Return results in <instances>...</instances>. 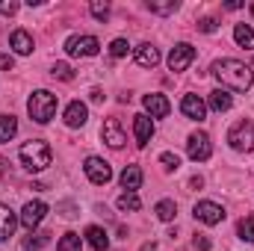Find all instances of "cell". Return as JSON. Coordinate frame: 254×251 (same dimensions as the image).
Instances as JSON below:
<instances>
[{"label":"cell","mask_w":254,"mask_h":251,"mask_svg":"<svg viewBox=\"0 0 254 251\" xmlns=\"http://www.w3.org/2000/svg\"><path fill=\"white\" fill-rule=\"evenodd\" d=\"M213 77L222 86L234 89V92L252 89V68L246 63H240V60H219V63H213Z\"/></svg>","instance_id":"6da1fadb"},{"label":"cell","mask_w":254,"mask_h":251,"mask_svg":"<svg viewBox=\"0 0 254 251\" xmlns=\"http://www.w3.org/2000/svg\"><path fill=\"white\" fill-rule=\"evenodd\" d=\"M57 95L54 92H48V89H39V92H33L30 95V101H27V113H30V119L36 122V125H48L54 116H57Z\"/></svg>","instance_id":"7a4b0ae2"},{"label":"cell","mask_w":254,"mask_h":251,"mask_svg":"<svg viewBox=\"0 0 254 251\" xmlns=\"http://www.w3.org/2000/svg\"><path fill=\"white\" fill-rule=\"evenodd\" d=\"M18 154H21L24 169H30V172H45V169L51 166V148H48V142H42V139L24 142Z\"/></svg>","instance_id":"3957f363"},{"label":"cell","mask_w":254,"mask_h":251,"mask_svg":"<svg viewBox=\"0 0 254 251\" xmlns=\"http://www.w3.org/2000/svg\"><path fill=\"white\" fill-rule=\"evenodd\" d=\"M228 142H231L234 151H243V154L254 151V122H240V125H234L231 133H228Z\"/></svg>","instance_id":"277c9868"},{"label":"cell","mask_w":254,"mask_h":251,"mask_svg":"<svg viewBox=\"0 0 254 251\" xmlns=\"http://www.w3.org/2000/svg\"><path fill=\"white\" fill-rule=\"evenodd\" d=\"M65 51L68 57H95L101 51V42L95 36H71L65 42Z\"/></svg>","instance_id":"5b68a950"},{"label":"cell","mask_w":254,"mask_h":251,"mask_svg":"<svg viewBox=\"0 0 254 251\" xmlns=\"http://www.w3.org/2000/svg\"><path fill=\"white\" fill-rule=\"evenodd\" d=\"M83 169H86V178H89L95 187H104V184L113 181V169H110V163L101 160V157H89Z\"/></svg>","instance_id":"8992f818"},{"label":"cell","mask_w":254,"mask_h":251,"mask_svg":"<svg viewBox=\"0 0 254 251\" xmlns=\"http://www.w3.org/2000/svg\"><path fill=\"white\" fill-rule=\"evenodd\" d=\"M187 151H190V160H195V163H204V160H210V154H213L210 136H207V133H192L190 142H187Z\"/></svg>","instance_id":"52a82bcc"},{"label":"cell","mask_w":254,"mask_h":251,"mask_svg":"<svg viewBox=\"0 0 254 251\" xmlns=\"http://www.w3.org/2000/svg\"><path fill=\"white\" fill-rule=\"evenodd\" d=\"M195 60V48L187 45V42H181V45H175L172 48V54H169V68L172 71H187Z\"/></svg>","instance_id":"ba28073f"},{"label":"cell","mask_w":254,"mask_h":251,"mask_svg":"<svg viewBox=\"0 0 254 251\" xmlns=\"http://www.w3.org/2000/svg\"><path fill=\"white\" fill-rule=\"evenodd\" d=\"M48 216V204L45 201H30V204H24V213H21V225L27 228V231H33V228H39L42 225V219Z\"/></svg>","instance_id":"9c48e42d"},{"label":"cell","mask_w":254,"mask_h":251,"mask_svg":"<svg viewBox=\"0 0 254 251\" xmlns=\"http://www.w3.org/2000/svg\"><path fill=\"white\" fill-rule=\"evenodd\" d=\"M195 219L204 222V225H219L225 219V207L222 204H213V201H198L195 204Z\"/></svg>","instance_id":"30bf717a"},{"label":"cell","mask_w":254,"mask_h":251,"mask_svg":"<svg viewBox=\"0 0 254 251\" xmlns=\"http://www.w3.org/2000/svg\"><path fill=\"white\" fill-rule=\"evenodd\" d=\"M181 113L192 119V122H204V116H207V104L198 98V95H184V101H181Z\"/></svg>","instance_id":"8fae6325"},{"label":"cell","mask_w":254,"mask_h":251,"mask_svg":"<svg viewBox=\"0 0 254 251\" xmlns=\"http://www.w3.org/2000/svg\"><path fill=\"white\" fill-rule=\"evenodd\" d=\"M101 133H104V142H107L110 148H122V145L127 142V136H125V130H122V122H119V119H107Z\"/></svg>","instance_id":"7c38bea8"},{"label":"cell","mask_w":254,"mask_h":251,"mask_svg":"<svg viewBox=\"0 0 254 251\" xmlns=\"http://www.w3.org/2000/svg\"><path fill=\"white\" fill-rule=\"evenodd\" d=\"M86 122H89V110H86V104L71 101V104L65 107V125L68 127H83Z\"/></svg>","instance_id":"4fadbf2b"},{"label":"cell","mask_w":254,"mask_h":251,"mask_svg":"<svg viewBox=\"0 0 254 251\" xmlns=\"http://www.w3.org/2000/svg\"><path fill=\"white\" fill-rule=\"evenodd\" d=\"M145 110L154 116V119H166L169 116V110H172V104L166 101V95H145Z\"/></svg>","instance_id":"5bb4252c"},{"label":"cell","mask_w":254,"mask_h":251,"mask_svg":"<svg viewBox=\"0 0 254 251\" xmlns=\"http://www.w3.org/2000/svg\"><path fill=\"white\" fill-rule=\"evenodd\" d=\"M133 130H136V145L145 148V145L151 142V136H154V122H151L148 116H136V119H133Z\"/></svg>","instance_id":"9a60e30c"},{"label":"cell","mask_w":254,"mask_h":251,"mask_svg":"<svg viewBox=\"0 0 254 251\" xmlns=\"http://www.w3.org/2000/svg\"><path fill=\"white\" fill-rule=\"evenodd\" d=\"M15 228H18V216H15L6 204H0V243L9 240V237L15 234Z\"/></svg>","instance_id":"2e32d148"},{"label":"cell","mask_w":254,"mask_h":251,"mask_svg":"<svg viewBox=\"0 0 254 251\" xmlns=\"http://www.w3.org/2000/svg\"><path fill=\"white\" fill-rule=\"evenodd\" d=\"M9 45H12V48H15V54H21V57L33 54V36H30L27 30H15V33L9 36Z\"/></svg>","instance_id":"e0dca14e"},{"label":"cell","mask_w":254,"mask_h":251,"mask_svg":"<svg viewBox=\"0 0 254 251\" xmlns=\"http://www.w3.org/2000/svg\"><path fill=\"white\" fill-rule=\"evenodd\" d=\"M86 240H89V246H92L95 251L110 249V237H107V231L98 228V225H89V228H86Z\"/></svg>","instance_id":"ac0fdd59"},{"label":"cell","mask_w":254,"mask_h":251,"mask_svg":"<svg viewBox=\"0 0 254 251\" xmlns=\"http://www.w3.org/2000/svg\"><path fill=\"white\" fill-rule=\"evenodd\" d=\"M136 63L142 65V68H154V65L160 63V51L154 45H139L136 48Z\"/></svg>","instance_id":"d6986e66"},{"label":"cell","mask_w":254,"mask_h":251,"mask_svg":"<svg viewBox=\"0 0 254 251\" xmlns=\"http://www.w3.org/2000/svg\"><path fill=\"white\" fill-rule=\"evenodd\" d=\"M122 187L127 192H136V189L142 187V169L139 166H127L125 172H122Z\"/></svg>","instance_id":"ffe728a7"},{"label":"cell","mask_w":254,"mask_h":251,"mask_svg":"<svg viewBox=\"0 0 254 251\" xmlns=\"http://www.w3.org/2000/svg\"><path fill=\"white\" fill-rule=\"evenodd\" d=\"M231 107H234V98H231L225 89L210 92V110H216V113H228Z\"/></svg>","instance_id":"44dd1931"},{"label":"cell","mask_w":254,"mask_h":251,"mask_svg":"<svg viewBox=\"0 0 254 251\" xmlns=\"http://www.w3.org/2000/svg\"><path fill=\"white\" fill-rule=\"evenodd\" d=\"M234 39H237L240 48L254 51V30L249 27V24H237V27H234Z\"/></svg>","instance_id":"7402d4cb"},{"label":"cell","mask_w":254,"mask_h":251,"mask_svg":"<svg viewBox=\"0 0 254 251\" xmlns=\"http://www.w3.org/2000/svg\"><path fill=\"white\" fill-rule=\"evenodd\" d=\"M48 243H51V234L42 231V234H30V237H24L21 246H24V251H39V249H45Z\"/></svg>","instance_id":"603a6c76"},{"label":"cell","mask_w":254,"mask_h":251,"mask_svg":"<svg viewBox=\"0 0 254 251\" xmlns=\"http://www.w3.org/2000/svg\"><path fill=\"white\" fill-rule=\"evenodd\" d=\"M154 213H157L160 222H172V219L178 216V207H175V201H160V204L154 207Z\"/></svg>","instance_id":"cb8c5ba5"},{"label":"cell","mask_w":254,"mask_h":251,"mask_svg":"<svg viewBox=\"0 0 254 251\" xmlns=\"http://www.w3.org/2000/svg\"><path fill=\"white\" fill-rule=\"evenodd\" d=\"M18 133V122L12 116H0V142H9Z\"/></svg>","instance_id":"d4e9b609"},{"label":"cell","mask_w":254,"mask_h":251,"mask_svg":"<svg viewBox=\"0 0 254 251\" xmlns=\"http://www.w3.org/2000/svg\"><path fill=\"white\" fill-rule=\"evenodd\" d=\"M139 207H142V201H139V195H136V192H122V195H119V210H130V213H136V210H139Z\"/></svg>","instance_id":"484cf974"},{"label":"cell","mask_w":254,"mask_h":251,"mask_svg":"<svg viewBox=\"0 0 254 251\" xmlns=\"http://www.w3.org/2000/svg\"><path fill=\"white\" fill-rule=\"evenodd\" d=\"M237 234H240V240L243 243H254V219L249 216V219H243L240 225H237Z\"/></svg>","instance_id":"4316f807"},{"label":"cell","mask_w":254,"mask_h":251,"mask_svg":"<svg viewBox=\"0 0 254 251\" xmlns=\"http://www.w3.org/2000/svg\"><path fill=\"white\" fill-rule=\"evenodd\" d=\"M80 234H65L63 240H60V246H57V251H80Z\"/></svg>","instance_id":"83f0119b"},{"label":"cell","mask_w":254,"mask_h":251,"mask_svg":"<svg viewBox=\"0 0 254 251\" xmlns=\"http://www.w3.org/2000/svg\"><path fill=\"white\" fill-rule=\"evenodd\" d=\"M51 74H54L57 80H65V83H68V80H74V68H71L68 63H57L54 68H51Z\"/></svg>","instance_id":"f1b7e54d"},{"label":"cell","mask_w":254,"mask_h":251,"mask_svg":"<svg viewBox=\"0 0 254 251\" xmlns=\"http://www.w3.org/2000/svg\"><path fill=\"white\" fill-rule=\"evenodd\" d=\"M148 9L157 12V15H172V12H178V0H169V3H148Z\"/></svg>","instance_id":"f546056e"},{"label":"cell","mask_w":254,"mask_h":251,"mask_svg":"<svg viewBox=\"0 0 254 251\" xmlns=\"http://www.w3.org/2000/svg\"><path fill=\"white\" fill-rule=\"evenodd\" d=\"M89 12H92L98 21H107V15H110V3H101V0H95V3L89 6Z\"/></svg>","instance_id":"4dcf8cb0"},{"label":"cell","mask_w":254,"mask_h":251,"mask_svg":"<svg viewBox=\"0 0 254 251\" xmlns=\"http://www.w3.org/2000/svg\"><path fill=\"white\" fill-rule=\"evenodd\" d=\"M160 163H163L169 172H178V169H181V160H178V154H169V151L160 157Z\"/></svg>","instance_id":"1f68e13d"},{"label":"cell","mask_w":254,"mask_h":251,"mask_svg":"<svg viewBox=\"0 0 254 251\" xmlns=\"http://www.w3.org/2000/svg\"><path fill=\"white\" fill-rule=\"evenodd\" d=\"M127 48H130V45H127L125 39H116V42L110 45V54H113V57H127Z\"/></svg>","instance_id":"d6a6232c"},{"label":"cell","mask_w":254,"mask_h":251,"mask_svg":"<svg viewBox=\"0 0 254 251\" xmlns=\"http://www.w3.org/2000/svg\"><path fill=\"white\" fill-rule=\"evenodd\" d=\"M198 30L201 33H216V18H201L198 21Z\"/></svg>","instance_id":"836d02e7"},{"label":"cell","mask_w":254,"mask_h":251,"mask_svg":"<svg viewBox=\"0 0 254 251\" xmlns=\"http://www.w3.org/2000/svg\"><path fill=\"white\" fill-rule=\"evenodd\" d=\"M15 12H18V3L15 0H9V3L0 0V15H15Z\"/></svg>","instance_id":"e575fe53"},{"label":"cell","mask_w":254,"mask_h":251,"mask_svg":"<svg viewBox=\"0 0 254 251\" xmlns=\"http://www.w3.org/2000/svg\"><path fill=\"white\" fill-rule=\"evenodd\" d=\"M195 249H198V251H210V249H213V243H210L204 234H198V237H195Z\"/></svg>","instance_id":"d590c367"},{"label":"cell","mask_w":254,"mask_h":251,"mask_svg":"<svg viewBox=\"0 0 254 251\" xmlns=\"http://www.w3.org/2000/svg\"><path fill=\"white\" fill-rule=\"evenodd\" d=\"M12 57H9V54H0V71H12Z\"/></svg>","instance_id":"8d00e7d4"},{"label":"cell","mask_w":254,"mask_h":251,"mask_svg":"<svg viewBox=\"0 0 254 251\" xmlns=\"http://www.w3.org/2000/svg\"><path fill=\"white\" fill-rule=\"evenodd\" d=\"M92 101H95V104H101V101H104V92H101V89H95V92H92Z\"/></svg>","instance_id":"74e56055"},{"label":"cell","mask_w":254,"mask_h":251,"mask_svg":"<svg viewBox=\"0 0 254 251\" xmlns=\"http://www.w3.org/2000/svg\"><path fill=\"white\" fill-rule=\"evenodd\" d=\"M142 251H157V246H154V243H148V246H142Z\"/></svg>","instance_id":"f35d334b"}]
</instances>
